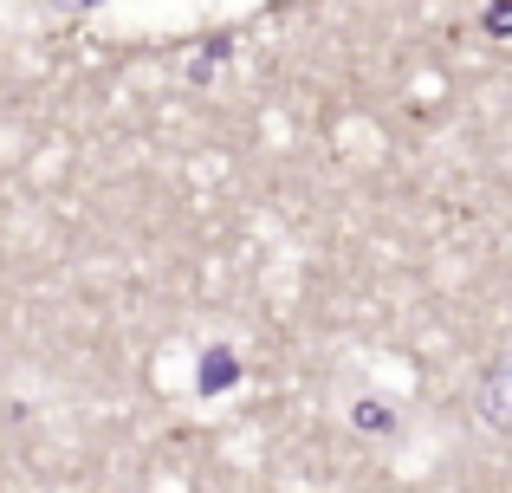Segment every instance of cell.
I'll use <instances>...</instances> for the list:
<instances>
[{
	"instance_id": "cell-2",
	"label": "cell",
	"mask_w": 512,
	"mask_h": 493,
	"mask_svg": "<svg viewBox=\"0 0 512 493\" xmlns=\"http://www.w3.org/2000/svg\"><path fill=\"white\" fill-rule=\"evenodd\" d=\"M91 7H104V0H39V13H52V20H78Z\"/></svg>"
},
{
	"instance_id": "cell-1",
	"label": "cell",
	"mask_w": 512,
	"mask_h": 493,
	"mask_svg": "<svg viewBox=\"0 0 512 493\" xmlns=\"http://www.w3.org/2000/svg\"><path fill=\"white\" fill-rule=\"evenodd\" d=\"M474 409L493 422V429H512V344L500 357H493L487 370H480V383H474Z\"/></svg>"
}]
</instances>
